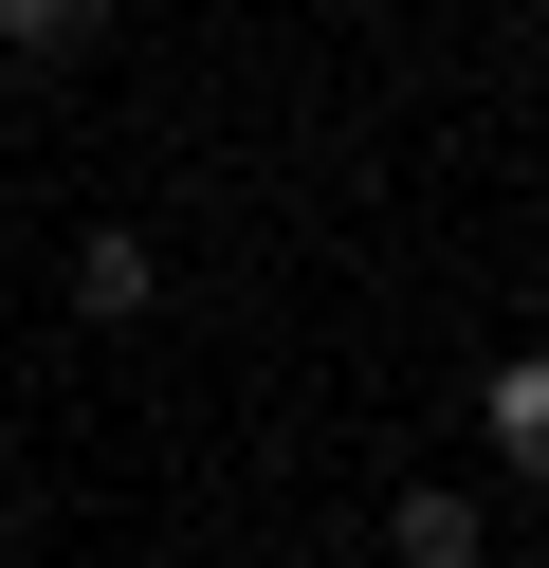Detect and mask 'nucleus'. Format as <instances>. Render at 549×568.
I'll return each mask as SVG.
<instances>
[{"label": "nucleus", "instance_id": "obj_2", "mask_svg": "<svg viewBox=\"0 0 549 568\" xmlns=\"http://www.w3.org/2000/svg\"><path fill=\"white\" fill-rule=\"evenodd\" d=\"M476 440H495V477H531V495H549V348H512V367L476 385Z\"/></svg>", "mask_w": 549, "mask_h": 568}, {"label": "nucleus", "instance_id": "obj_1", "mask_svg": "<svg viewBox=\"0 0 549 568\" xmlns=\"http://www.w3.org/2000/svg\"><path fill=\"white\" fill-rule=\"evenodd\" d=\"M73 312H92V331H146V312H165V257H146V221H92V239H73Z\"/></svg>", "mask_w": 549, "mask_h": 568}, {"label": "nucleus", "instance_id": "obj_5", "mask_svg": "<svg viewBox=\"0 0 549 568\" xmlns=\"http://www.w3.org/2000/svg\"><path fill=\"white\" fill-rule=\"evenodd\" d=\"M0 275H19V221H0Z\"/></svg>", "mask_w": 549, "mask_h": 568}, {"label": "nucleus", "instance_id": "obj_4", "mask_svg": "<svg viewBox=\"0 0 549 568\" xmlns=\"http://www.w3.org/2000/svg\"><path fill=\"white\" fill-rule=\"evenodd\" d=\"M92 38H110V0H0V74H55Z\"/></svg>", "mask_w": 549, "mask_h": 568}, {"label": "nucleus", "instance_id": "obj_3", "mask_svg": "<svg viewBox=\"0 0 549 568\" xmlns=\"http://www.w3.org/2000/svg\"><path fill=\"white\" fill-rule=\"evenodd\" d=\"M385 550H403V568H476V550H495V514H476L458 477H403V495H385Z\"/></svg>", "mask_w": 549, "mask_h": 568}]
</instances>
